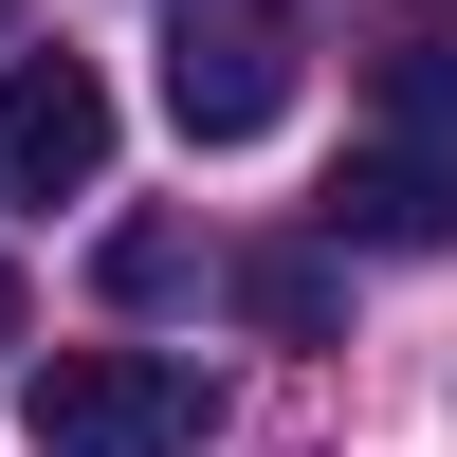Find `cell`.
I'll return each mask as SVG.
<instances>
[{
	"mask_svg": "<svg viewBox=\"0 0 457 457\" xmlns=\"http://www.w3.org/2000/svg\"><path fill=\"white\" fill-rule=\"evenodd\" d=\"M19 421H37V457H202L220 385L183 348H55L19 385Z\"/></svg>",
	"mask_w": 457,
	"mask_h": 457,
	"instance_id": "cell-1",
	"label": "cell"
},
{
	"mask_svg": "<svg viewBox=\"0 0 457 457\" xmlns=\"http://www.w3.org/2000/svg\"><path fill=\"white\" fill-rule=\"evenodd\" d=\"M312 73V0H183L165 19V129L183 146H256Z\"/></svg>",
	"mask_w": 457,
	"mask_h": 457,
	"instance_id": "cell-2",
	"label": "cell"
},
{
	"mask_svg": "<svg viewBox=\"0 0 457 457\" xmlns=\"http://www.w3.org/2000/svg\"><path fill=\"white\" fill-rule=\"evenodd\" d=\"M92 183H110V73L19 55L0 73V202H92Z\"/></svg>",
	"mask_w": 457,
	"mask_h": 457,
	"instance_id": "cell-3",
	"label": "cell"
},
{
	"mask_svg": "<svg viewBox=\"0 0 457 457\" xmlns=\"http://www.w3.org/2000/svg\"><path fill=\"white\" fill-rule=\"evenodd\" d=\"M329 238H366V256H439V238H457V146H421V129L348 146V165H329Z\"/></svg>",
	"mask_w": 457,
	"mask_h": 457,
	"instance_id": "cell-4",
	"label": "cell"
},
{
	"mask_svg": "<svg viewBox=\"0 0 457 457\" xmlns=\"http://www.w3.org/2000/svg\"><path fill=\"white\" fill-rule=\"evenodd\" d=\"M366 110H385V129H421V146H457V0H403L385 37H366Z\"/></svg>",
	"mask_w": 457,
	"mask_h": 457,
	"instance_id": "cell-5",
	"label": "cell"
},
{
	"mask_svg": "<svg viewBox=\"0 0 457 457\" xmlns=\"http://www.w3.org/2000/svg\"><path fill=\"white\" fill-rule=\"evenodd\" d=\"M238 312H256V329H329V256L256 238V256H238Z\"/></svg>",
	"mask_w": 457,
	"mask_h": 457,
	"instance_id": "cell-6",
	"label": "cell"
},
{
	"mask_svg": "<svg viewBox=\"0 0 457 457\" xmlns=\"http://www.w3.org/2000/svg\"><path fill=\"white\" fill-rule=\"evenodd\" d=\"M110 293H129V312H165V293H183V238H165V220H129V238H110Z\"/></svg>",
	"mask_w": 457,
	"mask_h": 457,
	"instance_id": "cell-7",
	"label": "cell"
},
{
	"mask_svg": "<svg viewBox=\"0 0 457 457\" xmlns=\"http://www.w3.org/2000/svg\"><path fill=\"white\" fill-rule=\"evenodd\" d=\"M0 366H19V275H0Z\"/></svg>",
	"mask_w": 457,
	"mask_h": 457,
	"instance_id": "cell-8",
	"label": "cell"
},
{
	"mask_svg": "<svg viewBox=\"0 0 457 457\" xmlns=\"http://www.w3.org/2000/svg\"><path fill=\"white\" fill-rule=\"evenodd\" d=\"M19 19H37V0H0V37H19Z\"/></svg>",
	"mask_w": 457,
	"mask_h": 457,
	"instance_id": "cell-9",
	"label": "cell"
}]
</instances>
